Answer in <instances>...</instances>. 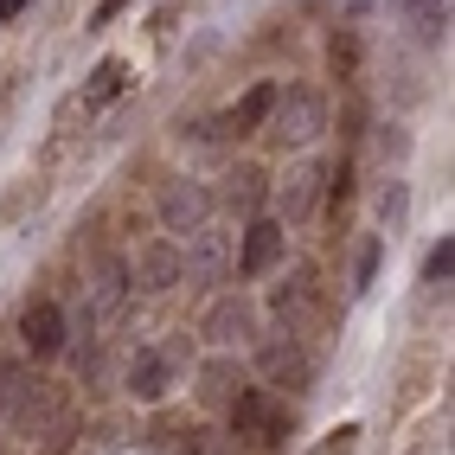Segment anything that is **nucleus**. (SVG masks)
<instances>
[{
	"instance_id": "nucleus-1",
	"label": "nucleus",
	"mask_w": 455,
	"mask_h": 455,
	"mask_svg": "<svg viewBox=\"0 0 455 455\" xmlns=\"http://www.w3.org/2000/svg\"><path fill=\"white\" fill-rule=\"evenodd\" d=\"M269 315H276L295 340H327L333 327V308H327V289L315 269H289V276L269 289Z\"/></svg>"
},
{
	"instance_id": "nucleus-2",
	"label": "nucleus",
	"mask_w": 455,
	"mask_h": 455,
	"mask_svg": "<svg viewBox=\"0 0 455 455\" xmlns=\"http://www.w3.org/2000/svg\"><path fill=\"white\" fill-rule=\"evenodd\" d=\"M263 129H269V141H276V148H308V141L327 129V97H321V90H308V84H289V90H276Z\"/></svg>"
},
{
	"instance_id": "nucleus-3",
	"label": "nucleus",
	"mask_w": 455,
	"mask_h": 455,
	"mask_svg": "<svg viewBox=\"0 0 455 455\" xmlns=\"http://www.w3.org/2000/svg\"><path fill=\"white\" fill-rule=\"evenodd\" d=\"M7 417L20 423V430H45V423H58V417H65V391H58V385H45V379H20L13 385V398H7Z\"/></svg>"
},
{
	"instance_id": "nucleus-4",
	"label": "nucleus",
	"mask_w": 455,
	"mask_h": 455,
	"mask_svg": "<svg viewBox=\"0 0 455 455\" xmlns=\"http://www.w3.org/2000/svg\"><path fill=\"white\" fill-rule=\"evenodd\" d=\"M283 263V225L276 219H251L237 237V276H269Z\"/></svg>"
},
{
	"instance_id": "nucleus-5",
	"label": "nucleus",
	"mask_w": 455,
	"mask_h": 455,
	"mask_svg": "<svg viewBox=\"0 0 455 455\" xmlns=\"http://www.w3.org/2000/svg\"><path fill=\"white\" fill-rule=\"evenodd\" d=\"M205 212H212V193L193 187V180H173V187L161 193V231L167 237H187V231L205 225Z\"/></svg>"
},
{
	"instance_id": "nucleus-6",
	"label": "nucleus",
	"mask_w": 455,
	"mask_h": 455,
	"mask_svg": "<svg viewBox=\"0 0 455 455\" xmlns=\"http://www.w3.org/2000/svg\"><path fill=\"white\" fill-rule=\"evenodd\" d=\"M257 366H263L269 385H289V391H308L315 385V366H308V353H301L295 340H263Z\"/></svg>"
},
{
	"instance_id": "nucleus-7",
	"label": "nucleus",
	"mask_w": 455,
	"mask_h": 455,
	"mask_svg": "<svg viewBox=\"0 0 455 455\" xmlns=\"http://www.w3.org/2000/svg\"><path fill=\"white\" fill-rule=\"evenodd\" d=\"M20 340L33 347V359H52L58 347H65V308H58V301H26Z\"/></svg>"
},
{
	"instance_id": "nucleus-8",
	"label": "nucleus",
	"mask_w": 455,
	"mask_h": 455,
	"mask_svg": "<svg viewBox=\"0 0 455 455\" xmlns=\"http://www.w3.org/2000/svg\"><path fill=\"white\" fill-rule=\"evenodd\" d=\"M135 276L148 289H173V283H187V251L173 244V237H155V244H141L135 251Z\"/></svg>"
},
{
	"instance_id": "nucleus-9",
	"label": "nucleus",
	"mask_w": 455,
	"mask_h": 455,
	"mask_svg": "<svg viewBox=\"0 0 455 455\" xmlns=\"http://www.w3.org/2000/svg\"><path fill=\"white\" fill-rule=\"evenodd\" d=\"M251 327H257V308L244 295H225V301H212V315H205V340L237 347V340H251Z\"/></svg>"
},
{
	"instance_id": "nucleus-10",
	"label": "nucleus",
	"mask_w": 455,
	"mask_h": 455,
	"mask_svg": "<svg viewBox=\"0 0 455 455\" xmlns=\"http://www.w3.org/2000/svg\"><path fill=\"white\" fill-rule=\"evenodd\" d=\"M225 269H231V237L199 225V231H193V251H187V276H193V283H219Z\"/></svg>"
},
{
	"instance_id": "nucleus-11",
	"label": "nucleus",
	"mask_w": 455,
	"mask_h": 455,
	"mask_svg": "<svg viewBox=\"0 0 455 455\" xmlns=\"http://www.w3.org/2000/svg\"><path fill=\"white\" fill-rule=\"evenodd\" d=\"M167 385H173V359H167V353L148 347V353L129 359V391H135L141 404H161V398H167Z\"/></svg>"
},
{
	"instance_id": "nucleus-12",
	"label": "nucleus",
	"mask_w": 455,
	"mask_h": 455,
	"mask_svg": "<svg viewBox=\"0 0 455 455\" xmlns=\"http://www.w3.org/2000/svg\"><path fill=\"white\" fill-rule=\"evenodd\" d=\"M321 187H327V167H295L283 180V219L301 225V219H315V205H321Z\"/></svg>"
},
{
	"instance_id": "nucleus-13",
	"label": "nucleus",
	"mask_w": 455,
	"mask_h": 455,
	"mask_svg": "<svg viewBox=\"0 0 455 455\" xmlns=\"http://www.w3.org/2000/svg\"><path fill=\"white\" fill-rule=\"evenodd\" d=\"M391 7L411 20V33L423 45H443L449 39V0H391Z\"/></svg>"
},
{
	"instance_id": "nucleus-14",
	"label": "nucleus",
	"mask_w": 455,
	"mask_h": 455,
	"mask_svg": "<svg viewBox=\"0 0 455 455\" xmlns=\"http://www.w3.org/2000/svg\"><path fill=\"white\" fill-rule=\"evenodd\" d=\"M263 193H269V173H263L257 161H244V167H231V173H225V205H231V212H244V219L263 205Z\"/></svg>"
},
{
	"instance_id": "nucleus-15",
	"label": "nucleus",
	"mask_w": 455,
	"mask_h": 455,
	"mask_svg": "<svg viewBox=\"0 0 455 455\" xmlns=\"http://www.w3.org/2000/svg\"><path fill=\"white\" fill-rule=\"evenodd\" d=\"M263 411H269V391H263V385H244V391L231 398V436H251L257 423H263Z\"/></svg>"
},
{
	"instance_id": "nucleus-16",
	"label": "nucleus",
	"mask_w": 455,
	"mask_h": 455,
	"mask_svg": "<svg viewBox=\"0 0 455 455\" xmlns=\"http://www.w3.org/2000/svg\"><path fill=\"white\" fill-rule=\"evenodd\" d=\"M251 443H257V449H283V443H289V404L269 398V411H263V423L251 430Z\"/></svg>"
},
{
	"instance_id": "nucleus-17",
	"label": "nucleus",
	"mask_w": 455,
	"mask_h": 455,
	"mask_svg": "<svg viewBox=\"0 0 455 455\" xmlns=\"http://www.w3.org/2000/svg\"><path fill=\"white\" fill-rule=\"evenodd\" d=\"M123 77H129V71H123V58H103V65L90 71V90H84V103H109L116 90H123Z\"/></svg>"
},
{
	"instance_id": "nucleus-18",
	"label": "nucleus",
	"mask_w": 455,
	"mask_h": 455,
	"mask_svg": "<svg viewBox=\"0 0 455 455\" xmlns=\"http://www.w3.org/2000/svg\"><path fill=\"white\" fill-rule=\"evenodd\" d=\"M231 379H237L231 359H212V366L199 372V398H205V404H225V398H231Z\"/></svg>"
},
{
	"instance_id": "nucleus-19",
	"label": "nucleus",
	"mask_w": 455,
	"mask_h": 455,
	"mask_svg": "<svg viewBox=\"0 0 455 455\" xmlns=\"http://www.w3.org/2000/svg\"><path fill=\"white\" fill-rule=\"evenodd\" d=\"M123 289H129V263H123V257H103V269H97V301H103V308H116Z\"/></svg>"
},
{
	"instance_id": "nucleus-20",
	"label": "nucleus",
	"mask_w": 455,
	"mask_h": 455,
	"mask_svg": "<svg viewBox=\"0 0 455 455\" xmlns=\"http://www.w3.org/2000/svg\"><path fill=\"white\" fill-rule=\"evenodd\" d=\"M327 65H333V77H353L359 71V39L353 33H333L327 39Z\"/></svg>"
},
{
	"instance_id": "nucleus-21",
	"label": "nucleus",
	"mask_w": 455,
	"mask_h": 455,
	"mask_svg": "<svg viewBox=\"0 0 455 455\" xmlns=\"http://www.w3.org/2000/svg\"><path fill=\"white\" fill-rule=\"evenodd\" d=\"M379 283V237H366V244H359V263H353V295H366Z\"/></svg>"
},
{
	"instance_id": "nucleus-22",
	"label": "nucleus",
	"mask_w": 455,
	"mask_h": 455,
	"mask_svg": "<svg viewBox=\"0 0 455 455\" xmlns=\"http://www.w3.org/2000/svg\"><path fill=\"white\" fill-rule=\"evenodd\" d=\"M449 263H455V244L443 237V244L430 251V263H423V283H449Z\"/></svg>"
},
{
	"instance_id": "nucleus-23",
	"label": "nucleus",
	"mask_w": 455,
	"mask_h": 455,
	"mask_svg": "<svg viewBox=\"0 0 455 455\" xmlns=\"http://www.w3.org/2000/svg\"><path fill=\"white\" fill-rule=\"evenodd\" d=\"M26 372L13 366V359H0V411H7V398H13V385H20Z\"/></svg>"
},
{
	"instance_id": "nucleus-24",
	"label": "nucleus",
	"mask_w": 455,
	"mask_h": 455,
	"mask_svg": "<svg viewBox=\"0 0 455 455\" xmlns=\"http://www.w3.org/2000/svg\"><path fill=\"white\" fill-rule=\"evenodd\" d=\"M26 13V0H0V20H20Z\"/></svg>"
},
{
	"instance_id": "nucleus-25",
	"label": "nucleus",
	"mask_w": 455,
	"mask_h": 455,
	"mask_svg": "<svg viewBox=\"0 0 455 455\" xmlns=\"http://www.w3.org/2000/svg\"><path fill=\"white\" fill-rule=\"evenodd\" d=\"M123 7H129V0H103V7H97V20H116Z\"/></svg>"
}]
</instances>
